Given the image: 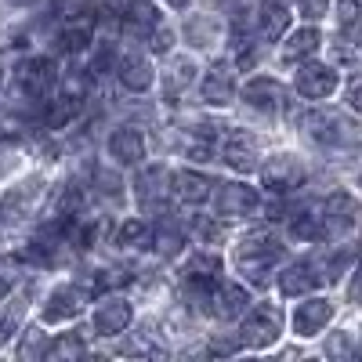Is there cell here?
<instances>
[{
    "label": "cell",
    "mask_w": 362,
    "mask_h": 362,
    "mask_svg": "<svg viewBox=\"0 0 362 362\" xmlns=\"http://www.w3.org/2000/svg\"><path fill=\"white\" fill-rule=\"evenodd\" d=\"M290 235L293 239H300V243H322L326 239V225H322V218L319 214H293L290 218Z\"/></svg>",
    "instance_id": "4316f807"
},
{
    "label": "cell",
    "mask_w": 362,
    "mask_h": 362,
    "mask_svg": "<svg viewBox=\"0 0 362 362\" xmlns=\"http://www.w3.org/2000/svg\"><path fill=\"white\" fill-rule=\"evenodd\" d=\"M300 131H308V138L322 141V145H355V124H348L337 112H305L300 116Z\"/></svg>",
    "instance_id": "277c9868"
},
{
    "label": "cell",
    "mask_w": 362,
    "mask_h": 362,
    "mask_svg": "<svg viewBox=\"0 0 362 362\" xmlns=\"http://www.w3.org/2000/svg\"><path fill=\"white\" fill-rule=\"evenodd\" d=\"M210 192H214V181L199 170H174L170 174V196H177L181 203L199 206L210 199Z\"/></svg>",
    "instance_id": "9a60e30c"
},
{
    "label": "cell",
    "mask_w": 362,
    "mask_h": 362,
    "mask_svg": "<svg viewBox=\"0 0 362 362\" xmlns=\"http://www.w3.org/2000/svg\"><path fill=\"white\" fill-rule=\"evenodd\" d=\"M297 8H300V15L305 18H326V11H329V0H297Z\"/></svg>",
    "instance_id": "836d02e7"
},
{
    "label": "cell",
    "mask_w": 362,
    "mask_h": 362,
    "mask_svg": "<svg viewBox=\"0 0 362 362\" xmlns=\"http://www.w3.org/2000/svg\"><path fill=\"white\" fill-rule=\"evenodd\" d=\"M337 22H341L348 40L358 37V0H341V4H337Z\"/></svg>",
    "instance_id": "4dcf8cb0"
},
{
    "label": "cell",
    "mask_w": 362,
    "mask_h": 362,
    "mask_svg": "<svg viewBox=\"0 0 362 362\" xmlns=\"http://www.w3.org/2000/svg\"><path fill=\"white\" fill-rule=\"evenodd\" d=\"M297 95L300 98H308V102H322L329 98L334 90L341 87V76L334 66H322V62H300L297 69Z\"/></svg>",
    "instance_id": "5b68a950"
},
{
    "label": "cell",
    "mask_w": 362,
    "mask_h": 362,
    "mask_svg": "<svg viewBox=\"0 0 362 362\" xmlns=\"http://www.w3.org/2000/svg\"><path fill=\"white\" fill-rule=\"evenodd\" d=\"M119 22H124V29L134 40H145L160 25V11H156V4H148V0H131V4L119 8Z\"/></svg>",
    "instance_id": "2e32d148"
},
{
    "label": "cell",
    "mask_w": 362,
    "mask_h": 362,
    "mask_svg": "<svg viewBox=\"0 0 362 362\" xmlns=\"http://www.w3.org/2000/svg\"><path fill=\"white\" fill-rule=\"evenodd\" d=\"M8 290H11V283H8L4 276H0V297H8Z\"/></svg>",
    "instance_id": "f35d334b"
},
{
    "label": "cell",
    "mask_w": 362,
    "mask_h": 362,
    "mask_svg": "<svg viewBox=\"0 0 362 362\" xmlns=\"http://www.w3.org/2000/svg\"><path fill=\"white\" fill-rule=\"evenodd\" d=\"M170 8H189V0H167Z\"/></svg>",
    "instance_id": "ab89813d"
},
{
    "label": "cell",
    "mask_w": 362,
    "mask_h": 362,
    "mask_svg": "<svg viewBox=\"0 0 362 362\" xmlns=\"http://www.w3.org/2000/svg\"><path fill=\"white\" fill-rule=\"evenodd\" d=\"M90 37H95V18L80 15V18H73V22L62 25V33L54 37V44L62 47V51H69V54H80V51H87Z\"/></svg>",
    "instance_id": "603a6c76"
},
{
    "label": "cell",
    "mask_w": 362,
    "mask_h": 362,
    "mask_svg": "<svg viewBox=\"0 0 362 362\" xmlns=\"http://www.w3.org/2000/svg\"><path fill=\"white\" fill-rule=\"evenodd\" d=\"M148 243H153V250L163 254V257H177L181 247H185V235H181L177 228H160V232H153Z\"/></svg>",
    "instance_id": "83f0119b"
},
{
    "label": "cell",
    "mask_w": 362,
    "mask_h": 362,
    "mask_svg": "<svg viewBox=\"0 0 362 362\" xmlns=\"http://www.w3.org/2000/svg\"><path fill=\"white\" fill-rule=\"evenodd\" d=\"M329 319H334V300L326 297H300V305L293 308L290 322H293V334L297 337H319L322 329L329 326Z\"/></svg>",
    "instance_id": "8992f818"
},
{
    "label": "cell",
    "mask_w": 362,
    "mask_h": 362,
    "mask_svg": "<svg viewBox=\"0 0 362 362\" xmlns=\"http://www.w3.org/2000/svg\"><path fill=\"white\" fill-rule=\"evenodd\" d=\"M221 160L239 170V174H250L261 167V141L247 131H232L225 141H221Z\"/></svg>",
    "instance_id": "52a82bcc"
},
{
    "label": "cell",
    "mask_w": 362,
    "mask_h": 362,
    "mask_svg": "<svg viewBox=\"0 0 362 362\" xmlns=\"http://www.w3.org/2000/svg\"><path fill=\"white\" fill-rule=\"evenodd\" d=\"M214 189H218V192H210V199H214L218 218H225V221L250 218L254 210L261 206V196H257V189L243 185V181H225V185H214Z\"/></svg>",
    "instance_id": "3957f363"
},
{
    "label": "cell",
    "mask_w": 362,
    "mask_h": 362,
    "mask_svg": "<svg viewBox=\"0 0 362 362\" xmlns=\"http://www.w3.org/2000/svg\"><path fill=\"white\" fill-rule=\"evenodd\" d=\"M87 305V293L73 283H62V286H54L51 297H47V305H44V322H69L83 312Z\"/></svg>",
    "instance_id": "8fae6325"
},
{
    "label": "cell",
    "mask_w": 362,
    "mask_h": 362,
    "mask_svg": "<svg viewBox=\"0 0 362 362\" xmlns=\"http://www.w3.org/2000/svg\"><path fill=\"white\" fill-rule=\"evenodd\" d=\"M116 76H119V83H124L127 90H134V95L148 90L153 80H156L153 66H148L141 54H124V58H119V62H116Z\"/></svg>",
    "instance_id": "44dd1931"
},
{
    "label": "cell",
    "mask_w": 362,
    "mask_h": 362,
    "mask_svg": "<svg viewBox=\"0 0 362 362\" xmlns=\"http://www.w3.org/2000/svg\"><path fill=\"white\" fill-rule=\"evenodd\" d=\"M283 334V312L276 305H254L250 312H243V326H239V344L264 351L279 341Z\"/></svg>",
    "instance_id": "7a4b0ae2"
},
{
    "label": "cell",
    "mask_w": 362,
    "mask_h": 362,
    "mask_svg": "<svg viewBox=\"0 0 362 362\" xmlns=\"http://www.w3.org/2000/svg\"><path fill=\"white\" fill-rule=\"evenodd\" d=\"M283 254H286V247L279 243V235H272L264 228L243 235L235 243V264L247 276V283H254V286H264L272 279V268L283 261Z\"/></svg>",
    "instance_id": "6da1fadb"
},
{
    "label": "cell",
    "mask_w": 362,
    "mask_h": 362,
    "mask_svg": "<svg viewBox=\"0 0 362 362\" xmlns=\"http://www.w3.org/2000/svg\"><path fill=\"white\" fill-rule=\"evenodd\" d=\"M15 83L25 90L29 98H44L47 90L58 83V73H54V62L51 58H25V62L15 69Z\"/></svg>",
    "instance_id": "ba28073f"
},
{
    "label": "cell",
    "mask_w": 362,
    "mask_h": 362,
    "mask_svg": "<svg viewBox=\"0 0 362 362\" xmlns=\"http://www.w3.org/2000/svg\"><path fill=\"white\" fill-rule=\"evenodd\" d=\"M148 239H153V228H148L141 218H127L124 225L116 228L112 243H116L119 250H145V247H148Z\"/></svg>",
    "instance_id": "484cf974"
},
{
    "label": "cell",
    "mask_w": 362,
    "mask_h": 362,
    "mask_svg": "<svg viewBox=\"0 0 362 362\" xmlns=\"http://www.w3.org/2000/svg\"><path fill=\"white\" fill-rule=\"evenodd\" d=\"M80 112V102L76 98H69V95H62V98H54V102H44V109H40V124L47 127V131H62L66 124H73V116Z\"/></svg>",
    "instance_id": "d4e9b609"
},
{
    "label": "cell",
    "mask_w": 362,
    "mask_h": 362,
    "mask_svg": "<svg viewBox=\"0 0 362 362\" xmlns=\"http://www.w3.org/2000/svg\"><path fill=\"white\" fill-rule=\"evenodd\" d=\"M355 221H358V203L348 196V192H334L326 199V218H322V225H326V235L329 232H351L355 228Z\"/></svg>",
    "instance_id": "d6986e66"
},
{
    "label": "cell",
    "mask_w": 362,
    "mask_h": 362,
    "mask_svg": "<svg viewBox=\"0 0 362 362\" xmlns=\"http://www.w3.org/2000/svg\"><path fill=\"white\" fill-rule=\"evenodd\" d=\"M131 319H134L131 300H124V297H105L102 305H98V312H95V329H98L102 337H119V334L131 326Z\"/></svg>",
    "instance_id": "7c38bea8"
},
{
    "label": "cell",
    "mask_w": 362,
    "mask_h": 362,
    "mask_svg": "<svg viewBox=\"0 0 362 362\" xmlns=\"http://www.w3.org/2000/svg\"><path fill=\"white\" fill-rule=\"evenodd\" d=\"M192 225H196V232H199L203 239H218V235H221V228H218L214 221H206V218H196Z\"/></svg>",
    "instance_id": "8d00e7d4"
},
{
    "label": "cell",
    "mask_w": 362,
    "mask_h": 362,
    "mask_svg": "<svg viewBox=\"0 0 362 362\" xmlns=\"http://www.w3.org/2000/svg\"><path fill=\"white\" fill-rule=\"evenodd\" d=\"M145 40H148V51H153V54H167V51H170V44H174L170 29H163V25H156Z\"/></svg>",
    "instance_id": "d6a6232c"
},
{
    "label": "cell",
    "mask_w": 362,
    "mask_h": 362,
    "mask_svg": "<svg viewBox=\"0 0 362 362\" xmlns=\"http://www.w3.org/2000/svg\"><path fill=\"white\" fill-rule=\"evenodd\" d=\"M47 337H44V329H25V341L18 344V355L22 358H44L47 355Z\"/></svg>",
    "instance_id": "1f68e13d"
},
{
    "label": "cell",
    "mask_w": 362,
    "mask_h": 362,
    "mask_svg": "<svg viewBox=\"0 0 362 362\" xmlns=\"http://www.w3.org/2000/svg\"><path fill=\"white\" fill-rule=\"evenodd\" d=\"M232 98H235V73L228 62H218L203 76V102L221 109V105H232Z\"/></svg>",
    "instance_id": "e0dca14e"
},
{
    "label": "cell",
    "mask_w": 362,
    "mask_h": 362,
    "mask_svg": "<svg viewBox=\"0 0 362 362\" xmlns=\"http://www.w3.org/2000/svg\"><path fill=\"white\" fill-rule=\"evenodd\" d=\"M319 283H322V279H319V268H315V261L290 264V268L283 272V276H279V290H283L286 297H305V293H312Z\"/></svg>",
    "instance_id": "7402d4cb"
},
{
    "label": "cell",
    "mask_w": 362,
    "mask_h": 362,
    "mask_svg": "<svg viewBox=\"0 0 362 362\" xmlns=\"http://www.w3.org/2000/svg\"><path fill=\"white\" fill-rule=\"evenodd\" d=\"M243 102H247L254 112L276 116V112L283 109V87L272 80V76H254V80L243 87Z\"/></svg>",
    "instance_id": "5bb4252c"
},
{
    "label": "cell",
    "mask_w": 362,
    "mask_h": 362,
    "mask_svg": "<svg viewBox=\"0 0 362 362\" xmlns=\"http://www.w3.org/2000/svg\"><path fill=\"white\" fill-rule=\"evenodd\" d=\"M22 315H25V308L18 305V300L4 308V315H0V348H4V344L15 337V329L22 326Z\"/></svg>",
    "instance_id": "f546056e"
},
{
    "label": "cell",
    "mask_w": 362,
    "mask_h": 362,
    "mask_svg": "<svg viewBox=\"0 0 362 362\" xmlns=\"http://www.w3.org/2000/svg\"><path fill=\"white\" fill-rule=\"evenodd\" d=\"M351 351V334H337L329 341V355H348Z\"/></svg>",
    "instance_id": "74e56055"
},
{
    "label": "cell",
    "mask_w": 362,
    "mask_h": 362,
    "mask_svg": "<svg viewBox=\"0 0 362 362\" xmlns=\"http://www.w3.org/2000/svg\"><path fill=\"white\" fill-rule=\"evenodd\" d=\"M290 25V0H261V18H257V29H261V40L264 44H276Z\"/></svg>",
    "instance_id": "ffe728a7"
},
{
    "label": "cell",
    "mask_w": 362,
    "mask_h": 362,
    "mask_svg": "<svg viewBox=\"0 0 362 362\" xmlns=\"http://www.w3.org/2000/svg\"><path fill=\"white\" fill-rule=\"evenodd\" d=\"M124 283H127V276H124V272H116V268L98 272V290H116V286H124Z\"/></svg>",
    "instance_id": "e575fe53"
},
{
    "label": "cell",
    "mask_w": 362,
    "mask_h": 362,
    "mask_svg": "<svg viewBox=\"0 0 362 362\" xmlns=\"http://www.w3.org/2000/svg\"><path fill=\"white\" fill-rule=\"evenodd\" d=\"M170 73H174V76H170V87L177 90L181 83H189V80H192V73H196V66H192V62H189V58H185V62H177V66H174Z\"/></svg>",
    "instance_id": "d590c367"
},
{
    "label": "cell",
    "mask_w": 362,
    "mask_h": 362,
    "mask_svg": "<svg viewBox=\"0 0 362 362\" xmlns=\"http://www.w3.org/2000/svg\"><path fill=\"white\" fill-rule=\"evenodd\" d=\"M134 189H138V203L148 210V214H163L167 196H170V174L163 167H148V170L138 174Z\"/></svg>",
    "instance_id": "9c48e42d"
},
{
    "label": "cell",
    "mask_w": 362,
    "mask_h": 362,
    "mask_svg": "<svg viewBox=\"0 0 362 362\" xmlns=\"http://www.w3.org/2000/svg\"><path fill=\"white\" fill-rule=\"evenodd\" d=\"M319 44H322L319 29L315 25H300L297 33H290V40L283 47V58H286V62H305V58H312L319 51Z\"/></svg>",
    "instance_id": "cb8c5ba5"
},
{
    "label": "cell",
    "mask_w": 362,
    "mask_h": 362,
    "mask_svg": "<svg viewBox=\"0 0 362 362\" xmlns=\"http://www.w3.org/2000/svg\"><path fill=\"white\" fill-rule=\"evenodd\" d=\"M261 177H264V189H272V192H293L305 181V163L297 156H276L261 170Z\"/></svg>",
    "instance_id": "4fadbf2b"
},
{
    "label": "cell",
    "mask_w": 362,
    "mask_h": 362,
    "mask_svg": "<svg viewBox=\"0 0 362 362\" xmlns=\"http://www.w3.org/2000/svg\"><path fill=\"white\" fill-rule=\"evenodd\" d=\"M206 312L210 315H218V319H239L247 312V305H250V293H247V286H239V283H225V279H218L214 283V290H210V300H206Z\"/></svg>",
    "instance_id": "30bf717a"
},
{
    "label": "cell",
    "mask_w": 362,
    "mask_h": 362,
    "mask_svg": "<svg viewBox=\"0 0 362 362\" xmlns=\"http://www.w3.org/2000/svg\"><path fill=\"white\" fill-rule=\"evenodd\" d=\"M109 156H112L116 163H124V167L141 163V160H145V138H141V131H134V127H116V131L109 134Z\"/></svg>",
    "instance_id": "ac0fdd59"
},
{
    "label": "cell",
    "mask_w": 362,
    "mask_h": 362,
    "mask_svg": "<svg viewBox=\"0 0 362 362\" xmlns=\"http://www.w3.org/2000/svg\"><path fill=\"white\" fill-rule=\"evenodd\" d=\"M47 355H51V358H80V355H87V348H83V341H80L76 334H62V337L47 348Z\"/></svg>",
    "instance_id": "f1b7e54d"
},
{
    "label": "cell",
    "mask_w": 362,
    "mask_h": 362,
    "mask_svg": "<svg viewBox=\"0 0 362 362\" xmlns=\"http://www.w3.org/2000/svg\"><path fill=\"white\" fill-rule=\"evenodd\" d=\"M15 8H29V4H37V0H11Z\"/></svg>",
    "instance_id": "60d3db41"
}]
</instances>
